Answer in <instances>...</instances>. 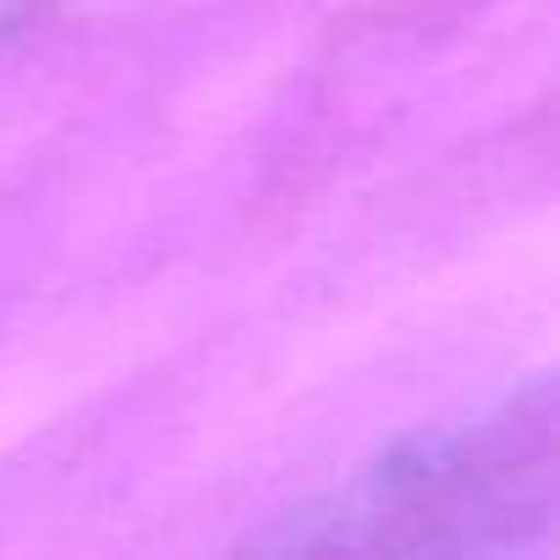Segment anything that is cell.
<instances>
[{
	"instance_id": "obj_1",
	"label": "cell",
	"mask_w": 560,
	"mask_h": 560,
	"mask_svg": "<svg viewBox=\"0 0 560 560\" xmlns=\"http://www.w3.org/2000/svg\"><path fill=\"white\" fill-rule=\"evenodd\" d=\"M555 522V390L538 380L500 407L434 423L336 494L280 516L253 549H369V555H500Z\"/></svg>"
},
{
	"instance_id": "obj_2",
	"label": "cell",
	"mask_w": 560,
	"mask_h": 560,
	"mask_svg": "<svg viewBox=\"0 0 560 560\" xmlns=\"http://www.w3.org/2000/svg\"><path fill=\"white\" fill-rule=\"evenodd\" d=\"M56 7H67V0H0V50H12L34 23H45Z\"/></svg>"
}]
</instances>
